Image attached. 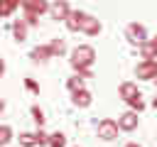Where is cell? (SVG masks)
<instances>
[{
	"label": "cell",
	"mask_w": 157,
	"mask_h": 147,
	"mask_svg": "<svg viewBox=\"0 0 157 147\" xmlns=\"http://www.w3.org/2000/svg\"><path fill=\"white\" fill-rule=\"evenodd\" d=\"M125 147H140V145H137V142H128Z\"/></svg>",
	"instance_id": "cell-26"
},
{
	"label": "cell",
	"mask_w": 157,
	"mask_h": 147,
	"mask_svg": "<svg viewBox=\"0 0 157 147\" xmlns=\"http://www.w3.org/2000/svg\"><path fill=\"white\" fill-rule=\"evenodd\" d=\"M34 137H37V145H47V132H44L42 127L34 132Z\"/></svg>",
	"instance_id": "cell-23"
},
{
	"label": "cell",
	"mask_w": 157,
	"mask_h": 147,
	"mask_svg": "<svg viewBox=\"0 0 157 147\" xmlns=\"http://www.w3.org/2000/svg\"><path fill=\"white\" fill-rule=\"evenodd\" d=\"M135 76L140 81H152L157 76V61L155 59H142L137 66H135Z\"/></svg>",
	"instance_id": "cell-2"
},
{
	"label": "cell",
	"mask_w": 157,
	"mask_h": 147,
	"mask_svg": "<svg viewBox=\"0 0 157 147\" xmlns=\"http://www.w3.org/2000/svg\"><path fill=\"white\" fill-rule=\"evenodd\" d=\"M32 120L37 123V127H42V125H44V120H47V118H44V110L34 105V108H32Z\"/></svg>",
	"instance_id": "cell-22"
},
{
	"label": "cell",
	"mask_w": 157,
	"mask_h": 147,
	"mask_svg": "<svg viewBox=\"0 0 157 147\" xmlns=\"http://www.w3.org/2000/svg\"><path fill=\"white\" fill-rule=\"evenodd\" d=\"M137 123H140V118H137V113H135V110H128V113H123V115L118 118V130H125V132H132V130L137 127Z\"/></svg>",
	"instance_id": "cell-5"
},
{
	"label": "cell",
	"mask_w": 157,
	"mask_h": 147,
	"mask_svg": "<svg viewBox=\"0 0 157 147\" xmlns=\"http://www.w3.org/2000/svg\"><path fill=\"white\" fill-rule=\"evenodd\" d=\"M20 7V0H0V17H10Z\"/></svg>",
	"instance_id": "cell-14"
},
{
	"label": "cell",
	"mask_w": 157,
	"mask_h": 147,
	"mask_svg": "<svg viewBox=\"0 0 157 147\" xmlns=\"http://www.w3.org/2000/svg\"><path fill=\"white\" fill-rule=\"evenodd\" d=\"M12 34H15L17 42H25V39H27V24H25V20H17V22L12 24Z\"/></svg>",
	"instance_id": "cell-16"
},
{
	"label": "cell",
	"mask_w": 157,
	"mask_h": 147,
	"mask_svg": "<svg viewBox=\"0 0 157 147\" xmlns=\"http://www.w3.org/2000/svg\"><path fill=\"white\" fill-rule=\"evenodd\" d=\"M5 74V64H2V59H0V76Z\"/></svg>",
	"instance_id": "cell-25"
},
{
	"label": "cell",
	"mask_w": 157,
	"mask_h": 147,
	"mask_svg": "<svg viewBox=\"0 0 157 147\" xmlns=\"http://www.w3.org/2000/svg\"><path fill=\"white\" fill-rule=\"evenodd\" d=\"M10 140H12V130H10V125H0V147L10 145Z\"/></svg>",
	"instance_id": "cell-20"
},
{
	"label": "cell",
	"mask_w": 157,
	"mask_h": 147,
	"mask_svg": "<svg viewBox=\"0 0 157 147\" xmlns=\"http://www.w3.org/2000/svg\"><path fill=\"white\" fill-rule=\"evenodd\" d=\"M125 37H128V42H132V44H142L145 39H147V29H145V24H140V22H132V24H128V29H125Z\"/></svg>",
	"instance_id": "cell-4"
},
{
	"label": "cell",
	"mask_w": 157,
	"mask_h": 147,
	"mask_svg": "<svg viewBox=\"0 0 157 147\" xmlns=\"http://www.w3.org/2000/svg\"><path fill=\"white\" fill-rule=\"evenodd\" d=\"M140 56H142V59H155V56H157V42L147 37V39L140 44Z\"/></svg>",
	"instance_id": "cell-10"
},
{
	"label": "cell",
	"mask_w": 157,
	"mask_h": 147,
	"mask_svg": "<svg viewBox=\"0 0 157 147\" xmlns=\"http://www.w3.org/2000/svg\"><path fill=\"white\" fill-rule=\"evenodd\" d=\"M25 83H27V88H29V91H34V93H37V91H39V86H37V83H34V81H32V78H27V81H25Z\"/></svg>",
	"instance_id": "cell-24"
},
{
	"label": "cell",
	"mask_w": 157,
	"mask_h": 147,
	"mask_svg": "<svg viewBox=\"0 0 157 147\" xmlns=\"http://www.w3.org/2000/svg\"><path fill=\"white\" fill-rule=\"evenodd\" d=\"M118 123L115 120H110V118H103L101 123H98V137L103 140V142H113L115 137H118Z\"/></svg>",
	"instance_id": "cell-3"
},
{
	"label": "cell",
	"mask_w": 157,
	"mask_h": 147,
	"mask_svg": "<svg viewBox=\"0 0 157 147\" xmlns=\"http://www.w3.org/2000/svg\"><path fill=\"white\" fill-rule=\"evenodd\" d=\"M17 140H20V147H37V137H34V132H22Z\"/></svg>",
	"instance_id": "cell-18"
},
{
	"label": "cell",
	"mask_w": 157,
	"mask_h": 147,
	"mask_svg": "<svg viewBox=\"0 0 157 147\" xmlns=\"http://www.w3.org/2000/svg\"><path fill=\"white\" fill-rule=\"evenodd\" d=\"M69 10H71V7H69V2H66V0H56V2H52V5H49V10H47V12L52 15V20H64V17L69 15Z\"/></svg>",
	"instance_id": "cell-8"
},
{
	"label": "cell",
	"mask_w": 157,
	"mask_h": 147,
	"mask_svg": "<svg viewBox=\"0 0 157 147\" xmlns=\"http://www.w3.org/2000/svg\"><path fill=\"white\" fill-rule=\"evenodd\" d=\"M2 110H5V103H2V100H0V115H2Z\"/></svg>",
	"instance_id": "cell-27"
},
{
	"label": "cell",
	"mask_w": 157,
	"mask_h": 147,
	"mask_svg": "<svg viewBox=\"0 0 157 147\" xmlns=\"http://www.w3.org/2000/svg\"><path fill=\"white\" fill-rule=\"evenodd\" d=\"M66 86H69V91L74 93V91H78V88H83V78L76 74V76H71L69 81H66Z\"/></svg>",
	"instance_id": "cell-21"
},
{
	"label": "cell",
	"mask_w": 157,
	"mask_h": 147,
	"mask_svg": "<svg viewBox=\"0 0 157 147\" xmlns=\"http://www.w3.org/2000/svg\"><path fill=\"white\" fill-rule=\"evenodd\" d=\"M47 145L49 147H66V135L64 132H52V135H47Z\"/></svg>",
	"instance_id": "cell-17"
},
{
	"label": "cell",
	"mask_w": 157,
	"mask_h": 147,
	"mask_svg": "<svg viewBox=\"0 0 157 147\" xmlns=\"http://www.w3.org/2000/svg\"><path fill=\"white\" fill-rule=\"evenodd\" d=\"M20 5L25 7V12H32L37 17H42L47 10H49V2L47 0H20Z\"/></svg>",
	"instance_id": "cell-6"
},
{
	"label": "cell",
	"mask_w": 157,
	"mask_h": 147,
	"mask_svg": "<svg viewBox=\"0 0 157 147\" xmlns=\"http://www.w3.org/2000/svg\"><path fill=\"white\" fill-rule=\"evenodd\" d=\"M83 15H86V12H81V10H69V15L64 17V24H66V29H69V32H78Z\"/></svg>",
	"instance_id": "cell-9"
},
{
	"label": "cell",
	"mask_w": 157,
	"mask_h": 147,
	"mask_svg": "<svg viewBox=\"0 0 157 147\" xmlns=\"http://www.w3.org/2000/svg\"><path fill=\"white\" fill-rule=\"evenodd\" d=\"M47 47H49L52 56H61V54H66V42H64V39H59V37H56V39H52Z\"/></svg>",
	"instance_id": "cell-15"
},
{
	"label": "cell",
	"mask_w": 157,
	"mask_h": 147,
	"mask_svg": "<svg viewBox=\"0 0 157 147\" xmlns=\"http://www.w3.org/2000/svg\"><path fill=\"white\" fill-rule=\"evenodd\" d=\"M118 93H120V98H123V100H130V98H132L135 93H140V91H137V83H132V81H125V83H120Z\"/></svg>",
	"instance_id": "cell-13"
},
{
	"label": "cell",
	"mask_w": 157,
	"mask_h": 147,
	"mask_svg": "<svg viewBox=\"0 0 157 147\" xmlns=\"http://www.w3.org/2000/svg\"><path fill=\"white\" fill-rule=\"evenodd\" d=\"M93 61H96V51H93V47H88V44H78V47L71 51V66H74L76 71L91 69Z\"/></svg>",
	"instance_id": "cell-1"
},
{
	"label": "cell",
	"mask_w": 157,
	"mask_h": 147,
	"mask_svg": "<svg viewBox=\"0 0 157 147\" xmlns=\"http://www.w3.org/2000/svg\"><path fill=\"white\" fill-rule=\"evenodd\" d=\"M78 32H83V34H88V37H96L98 32H101V22L93 17V15H83V20H81V27H78Z\"/></svg>",
	"instance_id": "cell-7"
},
{
	"label": "cell",
	"mask_w": 157,
	"mask_h": 147,
	"mask_svg": "<svg viewBox=\"0 0 157 147\" xmlns=\"http://www.w3.org/2000/svg\"><path fill=\"white\" fill-rule=\"evenodd\" d=\"M29 56H32V61L44 64V61H49V59H52V51H49V47H47V44H42V47H34Z\"/></svg>",
	"instance_id": "cell-11"
},
{
	"label": "cell",
	"mask_w": 157,
	"mask_h": 147,
	"mask_svg": "<svg viewBox=\"0 0 157 147\" xmlns=\"http://www.w3.org/2000/svg\"><path fill=\"white\" fill-rule=\"evenodd\" d=\"M125 103H130V108L135 110V113H140L142 108H145V100H142V93H135L130 100H125Z\"/></svg>",
	"instance_id": "cell-19"
},
{
	"label": "cell",
	"mask_w": 157,
	"mask_h": 147,
	"mask_svg": "<svg viewBox=\"0 0 157 147\" xmlns=\"http://www.w3.org/2000/svg\"><path fill=\"white\" fill-rule=\"evenodd\" d=\"M91 91H86V88H78V91H74V105H78V108H88L91 105Z\"/></svg>",
	"instance_id": "cell-12"
}]
</instances>
